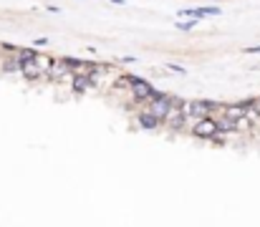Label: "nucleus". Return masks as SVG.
<instances>
[{"label": "nucleus", "instance_id": "obj_1", "mask_svg": "<svg viewBox=\"0 0 260 227\" xmlns=\"http://www.w3.org/2000/svg\"><path fill=\"white\" fill-rule=\"evenodd\" d=\"M169 106H172V101L167 99V96H154V101H152V114L159 119V116H169Z\"/></svg>", "mask_w": 260, "mask_h": 227}, {"label": "nucleus", "instance_id": "obj_2", "mask_svg": "<svg viewBox=\"0 0 260 227\" xmlns=\"http://www.w3.org/2000/svg\"><path fill=\"white\" fill-rule=\"evenodd\" d=\"M217 129H220V126H217L212 119H202V121L195 126V134H197V136H202V139H207V136L217 134Z\"/></svg>", "mask_w": 260, "mask_h": 227}, {"label": "nucleus", "instance_id": "obj_3", "mask_svg": "<svg viewBox=\"0 0 260 227\" xmlns=\"http://www.w3.org/2000/svg\"><path fill=\"white\" fill-rule=\"evenodd\" d=\"M210 109H212L210 101H192L190 104V114H192V116H197V119H205Z\"/></svg>", "mask_w": 260, "mask_h": 227}, {"label": "nucleus", "instance_id": "obj_4", "mask_svg": "<svg viewBox=\"0 0 260 227\" xmlns=\"http://www.w3.org/2000/svg\"><path fill=\"white\" fill-rule=\"evenodd\" d=\"M129 81H131V89H134V94H136L139 99H144V96H154L152 86L146 84V81H139V79H129Z\"/></svg>", "mask_w": 260, "mask_h": 227}, {"label": "nucleus", "instance_id": "obj_5", "mask_svg": "<svg viewBox=\"0 0 260 227\" xmlns=\"http://www.w3.org/2000/svg\"><path fill=\"white\" fill-rule=\"evenodd\" d=\"M217 8H200V10H179L182 18H205V15H217Z\"/></svg>", "mask_w": 260, "mask_h": 227}, {"label": "nucleus", "instance_id": "obj_6", "mask_svg": "<svg viewBox=\"0 0 260 227\" xmlns=\"http://www.w3.org/2000/svg\"><path fill=\"white\" fill-rule=\"evenodd\" d=\"M139 124H141L144 129H154V126L159 124V119H157L154 114L149 111V114H141V116H139Z\"/></svg>", "mask_w": 260, "mask_h": 227}, {"label": "nucleus", "instance_id": "obj_7", "mask_svg": "<svg viewBox=\"0 0 260 227\" xmlns=\"http://www.w3.org/2000/svg\"><path fill=\"white\" fill-rule=\"evenodd\" d=\"M248 109H250L248 104H240V106H230V109H228V116H230V119H243L245 114H248Z\"/></svg>", "mask_w": 260, "mask_h": 227}, {"label": "nucleus", "instance_id": "obj_8", "mask_svg": "<svg viewBox=\"0 0 260 227\" xmlns=\"http://www.w3.org/2000/svg\"><path fill=\"white\" fill-rule=\"evenodd\" d=\"M182 116H184V114H179V111H169L167 124H169L172 129H179V126H182Z\"/></svg>", "mask_w": 260, "mask_h": 227}, {"label": "nucleus", "instance_id": "obj_9", "mask_svg": "<svg viewBox=\"0 0 260 227\" xmlns=\"http://www.w3.org/2000/svg\"><path fill=\"white\" fill-rule=\"evenodd\" d=\"M73 89H76V91H84L86 89V79H84V76H79V79L73 81Z\"/></svg>", "mask_w": 260, "mask_h": 227}, {"label": "nucleus", "instance_id": "obj_10", "mask_svg": "<svg viewBox=\"0 0 260 227\" xmlns=\"http://www.w3.org/2000/svg\"><path fill=\"white\" fill-rule=\"evenodd\" d=\"M192 25H195V20H187V23H184V20H179V23H177V28H179V30H190Z\"/></svg>", "mask_w": 260, "mask_h": 227}, {"label": "nucleus", "instance_id": "obj_11", "mask_svg": "<svg viewBox=\"0 0 260 227\" xmlns=\"http://www.w3.org/2000/svg\"><path fill=\"white\" fill-rule=\"evenodd\" d=\"M245 53H260V46H258V48H248Z\"/></svg>", "mask_w": 260, "mask_h": 227}, {"label": "nucleus", "instance_id": "obj_12", "mask_svg": "<svg viewBox=\"0 0 260 227\" xmlns=\"http://www.w3.org/2000/svg\"><path fill=\"white\" fill-rule=\"evenodd\" d=\"M114 3H127V0H114Z\"/></svg>", "mask_w": 260, "mask_h": 227}]
</instances>
